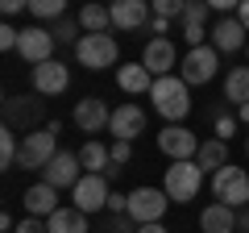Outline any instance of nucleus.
Instances as JSON below:
<instances>
[{
    "mask_svg": "<svg viewBox=\"0 0 249 233\" xmlns=\"http://www.w3.org/2000/svg\"><path fill=\"white\" fill-rule=\"evenodd\" d=\"M79 162H83V171H88V175H104V171L112 167V150H108L104 142H96V137H91V142H83Z\"/></svg>",
    "mask_w": 249,
    "mask_h": 233,
    "instance_id": "5701e85b",
    "label": "nucleus"
},
{
    "mask_svg": "<svg viewBox=\"0 0 249 233\" xmlns=\"http://www.w3.org/2000/svg\"><path fill=\"white\" fill-rule=\"evenodd\" d=\"M71 88V71H67V63H58V58H46V63L34 67V92L37 96H58V92Z\"/></svg>",
    "mask_w": 249,
    "mask_h": 233,
    "instance_id": "f8f14e48",
    "label": "nucleus"
},
{
    "mask_svg": "<svg viewBox=\"0 0 249 233\" xmlns=\"http://www.w3.org/2000/svg\"><path fill=\"white\" fill-rule=\"evenodd\" d=\"M108 175H83L79 183L71 188V200L79 213H100V208H108V196H112V188H108Z\"/></svg>",
    "mask_w": 249,
    "mask_h": 233,
    "instance_id": "1a4fd4ad",
    "label": "nucleus"
},
{
    "mask_svg": "<svg viewBox=\"0 0 249 233\" xmlns=\"http://www.w3.org/2000/svg\"><path fill=\"white\" fill-rule=\"evenodd\" d=\"M17 154H21L17 134H13V129H4V134H0V167H4V171L17 167Z\"/></svg>",
    "mask_w": 249,
    "mask_h": 233,
    "instance_id": "bb28decb",
    "label": "nucleus"
},
{
    "mask_svg": "<svg viewBox=\"0 0 249 233\" xmlns=\"http://www.w3.org/2000/svg\"><path fill=\"white\" fill-rule=\"evenodd\" d=\"M108 13H112V25L116 29H142V25H150L154 4H150V0H112Z\"/></svg>",
    "mask_w": 249,
    "mask_h": 233,
    "instance_id": "4468645a",
    "label": "nucleus"
},
{
    "mask_svg": "<svg viewBox=\"0 0 249 233\" xmlns=\"http://www.w3.org/2000/svg\"><path fill=\"white\" fill-rule=\"evenodd\" d=\"M245 54H249V46H245Z\"/></svg>",
    "mask_w": 249,
    "mask_h": 233,
    "instance_id": "a18cd8bd",
    "label": "nucleus"
},
{
    "mask_svg": "<svg viewBox=\"0 0 249 233\" xmlns=\"http://www.w3.org/2000/svg\"><path fill=\"white\" fill-rule=\"evenodd\" d=\"M116 83H121V92H129V96H150V88H154V75L145 71V63H124V67H116Z\"/></svg>",
    "mask_w": 249,
    "mask_h": 233,
    "instance_id": "6ab92c4d",
    "label": "nucleus"
},
{
    "mask_svg": "<svg viewBox=\"0 0 249 233\" xmlns=\"http://www.w3.org/2000/svg\"><path fill=\"white\" fill-rule=\"evenodd\" d=\"M108 129L116 134V142H133L137 134H145V108L133 104V100H124L121 108H112V121Z\"/></svg>",
    "mask_w": 249,
    "mask_h": 233,
    "instance_id": "ddd939ff",
    "label": "nucleus"
},
{
    "mask_svg": "<svg viewBox=\"0 0 249 233\" xmlns=\"http://www.w3.org/2000/svg\"><path fill=\"white\" fill-rule=\"evenodd\" d=\"M88 171H83V162H79V154H71V150H58L50 162L42 167V183H50V188H75V183L83 179Z\"/></svg>",
    "mask_w": 249,
    "mask_h": 233,
    "instance_id": "6e6552de",
    "label": "nucleus"
},
{
    "mask_svg": "<svg viewBox=\"0 0 249 233\" xmlns=\"http://www.w3.org/2000/svg\"><path fill=\"white\" fill-rule=\"evenodd\" d=\"M25 213L29 216H50L58 213V188H50V183H34V188L25 192Z\"/></svg>",
    "mask_w": 249,
    "mask_h": 233,
    "instance_id": "aec40b11",
    "label": "nucleus"
},
{
    "mask_svg": "<svg viewBox=\"0 0 249 233\" xmlns=\"http://www.w3.org/2000/svg\"><path fill=\"white\" fill-rule=\"evenodd\" d=\"M13 233H50V229H46L42 216H29L25 213V221H17V229H13Z\"/></svg>",
    "mask_w": 249,
    "mask_h": 233,
    "instance_id": "473e14b6",
    "label": "nucleus"
},
{
    "mask_svg": "<svg viewBox=\"0 0 249 233\" xmlns=\"http://www.w3.org/2000/svg\"><path fill=\"white\" fill-rule=\"evenodd\" d=\"M166 208H170V196L158 192V188H133V192H129V221H137V225L162 221Z\"/></svg>",
    "mask_w": 249,
    "mask_h": 233,
    "instance_id": "0eeeda50",
    "label": "nucleus"
},
{
    "mask_svg": "<svg viewBox=\"0 0 249 233\" xmlns=\"http://www.w3.org/2000/svg\"><path fill=\"white\" fill-rule=\"evenodd\" d=\"M17 46H21V29L0 25V50H17Z\"/></svg>",
    "mask_w": 249,
    "mask_h": 233,
    "instance_id": "72a5a7b5",
    "label": "nucleus"
},
{
    "mask_svg": "<svg viewBox=\"0 0 249 233\" xmlns=\"http://www.w3.org/2000/svg\"><path fill=\"white\" fill-rule=\"evenodd\" d=\"M108 121H112V113H108V104L100 96H88V100L75 104V125H79L83 134H100Z\"/></svg>",
    "mask_w": 249,
    "mask_h": 233,
    "instance_id": "dca6fc26",
    "label": "nucleus"
},
{
    "mask_svg": "<svg viewBox=\"0 0 249 233\" xmlns=\"http://www.w3.org/2000/svg\"><path fill=\"white\" fill-rule=\"evenodd\" d=\"M208 9L220 13V17H232V13L241 9V0H208Z\"/></svg>",
    "mask_w": 249,
    "mask_h": 233,
    "instance_id": "e433bc0d",
    "label": "nucleus"
},
{
    "mask_svg": "<svg viewBox=\"0 0 249 233\" xmlns=\"http://www.w3.org/2000/svg\"><path fill=\"white\" fill-rule=\"evenodd\" d=\"M196 162L204 171H220V167H229V142H220V137H212V142H199V154H196Z\"/></svg>",
    "mask_w": 249,
    "mask_h": 233,
    "instance_id": "b1692460",
    "label": "nucleus"
},
{
    "mask_svg": "<svg viewBox=\"0 0 249 233\" xmlns=\"http://www.w3.org/2000/svg\"><path fill=\"white\" fill-rule=\"evenodd\" d=\"M58 154V125H42V129H29L25 142H21V154H17V167L25 171H42L46 162Z\"/></svg>",
    "mask_w": 249,
    "mask_h": 233,
    "instance_id": "7ed1b4c3",
    "label": "nucleus"
},
{
    "mask_svg": "<svg viewBox=\"0 0 249 233\" xmlns=\"http://www.w3.org/2000/svg\"><path fill=\"white\" fill-rule=\"evenodd\" d=\"M54 38H58V42H71V46H79V38H83L79 17H58V29H54Z\"/></svg>",
    "mask_w": 249,
    "mask_h": 233,
    "instance_id": "c85d7f7f",
    "label": "nucleus"
},
{
    "mask_svg": "<svg viewBox=\"0 0 249 233\" xmlns=\"http://www.w3.org/2000/svg\"><path fill=\"white\" fill-rule=\"evenodd\" d=\"M137 233H166V225L154 221V225H137Z\"/></svg>",
    "mask_w": 249,
    "mask_h": 233,
    "instance_id": "a19ab883",
    "label": "nucleus"
},
{
    "mask_svg": "<svg viewBox=\"0 0 249 233\" xmlns=\"http://www.w3.org/2000/svg\"><path fill=\"white\" fill-rule=\"evenodd\" d=\"M4 116H9V125H37V121H42V100L9 96L4 100Z\"/></svg>",
    "mask_w": 249,
    "mask_h": 233,
    "instance_id": "412c9836",
    "label": "nucleus"
},
{
    "mask_svg": "<svg viewBox=\"0 0 249 233\" xmlns=\"http://www.w3.org/2000/svg\"><path fill=\"white\" fill-rule=\"evenodd\" d=\"M46 229L50 233H88V213H79V208H58V213L46 216Z\"/></svg>",
    "mask_w": 249,
    "mask_h": 233,
    "instance_id": "4be33fe9",
    "label": "nucleus"
},
{
    "mask_svg": "<svg viewBox=\"0 0 249 233\" xmlns=\"http://www.w3.org/2000/svg\"><path fill=\"white\" fill-rule=\"evenodd\" d=\"M216 67H220V50L208 42V46H191L187 50V58L178 63V75L187 79V88H199V83H208L216 75Z\"/></svg>",
    "mask_w": 249,
    "mask_h": 233,
    "instance_id": "39448f33",
    "label": "nucleus"
},
{
    "mask_svg": "<svg viewBox=\"0 0 249 233\" xmlns=\"http://www.w3.org/2000/svg\"><path fill=\"white\" fill-rule=\"evenodd\" d=\"M158 150L166 154L170 162H183V158H196L199 154V137L191 134V129H183V125H166L158 134Z\"/></svg>",
    "mask_w": 249,
    "mask_h": 233,
    "instance_id": "9d476101",
    "label": "nucleus"
},
{
    "mask_svg": "<svg viewBox=\"0 0 249 233\" xmlns=\"http://www.w3.org/2000/svg\"><path fill=\"white\" fill-rule=\"evenodd\" d=\"M237 17H241V25L249 29V0H241V9H237Z\"/></svg>",
    "mask_w": 249,
    "mask_h": 233,
    "instance_id": "79ce46f5",
    "label": "nucleus"
},
{
    "mask_svg": "<svg viewBox=\"0 0 249 233\" xmlns=\"http://www.w3.org/2000/svg\"><path fill=\"white\" fill-rule=\"evenodd\" d=\"M145 29L162 38V34H166V29H170V21H166V17H150V25H145Z\"/></svg>",
    "mask_w": 249,
    "mask_h": 233,
    "instance_id": "ea45409f",
    "label": "nucleus"
},
{
    "mask_svg": "<svg viewBox=\"0 0 249 233\" xmlns=\"http://www.w3.org/2000/svg\"><path fill=\"white\" fill-rule=\"evenodd\" d=\"M208 34H212V46L220 54H232V50H241V46H249V29L241 25V17H220Z\"/></svg>",
    "mask_w": 249,
    "mask_h": 233,
    "instance_id": "2eb2a0df",
    "label": "nucleus"
},
{
    "mask_svg": "<svg viewBox=\"0 0 249 233\" xmlns=\"http://www.w3.org/2000/svg\"><path fill=\"white\" fill-rule=\"evenodd\" d=\"M237 116H241V121H245V125H249V100H245V104L237 108Z\"/></svg>",
    "mask_w": 249,
    "mask_h": 233,
    "instance_id": "c03bdc74",
    "label": "nucleus"
},
{
    "mask_svg": "<svg viewBox=\"0 0 249 233\" xmlns=\"http://www.w3.org/2000/svg\"><path fill=\"white\" fill-rule=\"evenodd\" d=\"M208 0H187V9H183V25H204L208 21Z\"/></svg>",
    "mask_w": 249,
    "mask_h": 233,
    "instance_id": "c756f323",
    "label": "nucleus"
},
{
    "mask_svg": "<svg viewBox=\"0 0 249 233\" xmlns=\"http://www.w3.org/2000/svg\"><path fill=\"white\" fill-rule=\"evenodd\" d=\"M204 188V167L196 158H183V162H170L166 167V179H162V192L170 196V204H191Z\"/></svg>",
    "mask_w": 249,
    "mask_h": 233,
    "instance_id": "f03ea898",
    "label": "nucleus"
},
{
    "mask_svg": "<svg viewBox=\"0 0 249 233\" xmlns=\"http://www.w3.org/2000/svg\"><path fill=\"white\" fill-rule=\"evenodd\" d=\"M212 192H216V200L220 204H229V208H241V204H249V175H245V167H220L212 175Z\"/></svg>",
    "mask_w": 249,
    "mask_h": 233,
    "instance_id": "423d86ee",
    "label": "nucleus"
},
{
    "mask_svg": "<svg viewBox=\"0 0 249 233\" xmlns=\"http://www.w3.org/2000/svg\"><path fill=\"white\" fill-rule=\"evenodd\" d=\"M54 42L58 38L50 34V29H42V25H29V29H21V46H17V54L25 58V63H46V58H54Z\"/></svg>",
    "mask_w": 249,
    "mask_h": 233,
    "instance_id": "9b49d317",
    "label": "nucleus"
},
{
    "mask_svg": "<svg viewBox=\"0 0 249 233\" xmlns=\"http://www.w3.org/2000/svg\"><path fill=\"white\" fill-rule=\"evenodd\" d=\"M142 63H145V71H150V75H170V67L178 63V54H175V46H170V38H150V42H145Z\"/></svg>",
    "mask_w": 249,
    "mask_h": 233,
    "instance_id": "f3484780",
    "label": "nucleus"
},
{
    "mask_svg": "<svg viewBox=\"0 0 249 233\" xmlns=\"http://www.w3.org/2000/svg\"><path fill=\"white\" fill-rule=\"evenodd\" d=\"M224 100H232L237 108L249 100V67H232L224 75Z\"/></svg>",
    "mask_w": 249,
    "mask_h": 233,
    "instance_id": "a878e982",
    "label": "nucleus"
},
{
    "mask_svg": "<svg viewBox=\"0 0 249 233\" xmlns=\"http://www.w3.org/2000/svg\"><path fill=\"white\" fill-rule=\"evenodd\" d=\"M199 229L204 233H237V208H229V204H208L204 213H199Z\"/></svg>",
    "mask_w": 249,
    "mask_h": 233,
    "instance_id": "a211bd4d",
    "label": "nucleus"
},
{
    "mask_svg": "<svg viewBox=\"0 0 249 233\" xmlns=\"http://www.w3.org/2000/svg\"><path fill=\"white\" fill-rule=\"evenodd\" d=\"M237 121H241V116H229V113H220V116H216V137H220V142H229V137L237 134Z\"/></svg>",
    "mask_w": 249,
    "mask_h": 233,
    "instance_id": "2f4dec72",
    "label": "nucleus"
},
{
    "mask_svg": "<svg viewBox=\"0 0 249 233\" xmlns=\"http://www.w3.org/2000/svg\"><path fill=\"white\" fill-rule=\"evenodd\" d=\"M29 13H34L37 21L62 17V13H67V0H29Z\"/></svg>",
    "mask_w": 249,
    "mask_h": 233,
    "instance_id": "cd10ccee",
    "label": "nucleus"
},
{
    "mask_svg": "<svg viewBox=\"0 0 249 233\" xmlns=\"http://www.w3.org/2000/svg\"><path fill=\"white\" fill-rule=\"evenodd\" d=\"M183 38H187V46H208L204 38H212V34L204 25H183Z\"/></svg>",
    "mask_w": 249,
    "mask_h": 233,
    "instance_id": "f704fd0d",
    "label": "nucleus"
},
{
    "mask_svg": "<svg viewBox=\"0 0 249 233\" xmlns=\"http://www.w3.org/2000/svg\"><path fill=\"white\" fill-rule=\"evenodd\" d=\"M108 233H137V229L129 225V216H121V221H108Z\"/></svg>",
    "mask_w": 249,
    "mask_h": 233,
    "instance_id": "58836bf2",
    "label": "nucleus"
},
{
    "mask_svg": "<svg viewBox=\"0 0 249 233\" xmlns=\"http://www.w3.org/2000/svg\"><path fill=\"white\" fill-rule=\"evenodd\" d=\"M79 25H83V34H104V29L112 25V13H108L104 4H96V0H88L79 9Z\"/></svg>",
    "mask_w": 249,
    "mask_h": 233,
    "instance_id": "393cba45",
    "label": "nucleus"
},
{
    "mask_svg": "<svg viewBox=\"0 0 249 233\" xmlns=\"http://www.w3.org/2000/svg\"><path fill=\"white\" fill-rule=\"evenodd\" d=\"M150 100L158 108V116H166L170 125H178L191 113V88H187L183 75H158L154 88H150Z\"/></svg>",
    "mask_w": 249,
    "mask_h": 233,
    "instance_id": "f257e3e1",
    "label": "nucleus"
},
{
    "mask_svg": "<svg viewBox=\"0 0 249 233\" xmlns=\"http://www.w3.org/2000/svg\"><path fill=\"white\" fill-rule=\"evenodd\" d=\"M150 4H154V17H166V21L183 17V9H187V0H150Z\"/></svg>",
    "mask_w": 249,
    "mask_h": 233,
    "instance_id": "7c9ffc66",
    "label": "nucleus"
},
{
    "mask_svg": "<svg viewBox=\"0 0 249 233\" xmlns=\"http://www.w3.org/2000/svg\"><path fill=\"white\" fill-rule=\"evenodd\" d=\"M0 9H4V17H17L21 9H29V0H0Z\"/></svg>",
    "mask_w": 249,
    "mask_h": 233,
    "instance_id": "4c0bfd02",
    "label": "nucleus"
},
{
    "mask_svg": "<svg viewBox=\"0 0 249 233\" xmlns=\"http://www.w3.org/2000/svg\"><path fill=\"white\" fill-rule=\"evenodd\" d=\"M108 150H112V162H116V167H124V162L133 158V146H129V142H112Z\"/></svg>",
    "mask_w": 249,
    "mask_h": 233,
    "instance_id": "c9c22d12",
    "label": "nucleus"
},
{
    "mask_svg": "<svg viewBox=\"0 0 249 233\" xmlns=\"http://www.w3.org/2000/svg\"><path fill=\"white\" fill-rule=\"evenodd\" d=\"M237 233H249V213H237Z\"/></svg>",
    "mask_w": 249,
    "mask_h": 233,
    "instance_id": "37998d69",
    "label": "nucleus"
},
{
    "mask_svg": "<svg viewBox=\"0 0 249 233\" xmlns=\"http://www.w3.org/2000/svg\"><path fill=\"white\" fill-rule=\"evenodd\" d=\"M116 54H121V46H116L112 34H83L79 46H75V58H79V67H88V71H108V67H116Z\"/></svg>",
    "mask_w": 249,
    "mask_h": 233,
    "instance_id": "20e7f679",
    "label": "nucleus"
}]
</instances>
